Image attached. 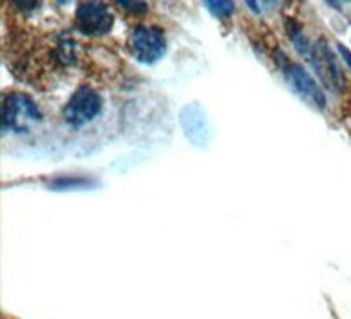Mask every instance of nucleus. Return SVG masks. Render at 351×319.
Instances as JSON below:
<instances>
[{"label":"nucleus","mask_w":351,"mask_h":319,"mask_svg":"<svg viewBox=\"0 0 351 319\" xmlns=\"http://www.w3.org/2000/svg\"><path fill=\"white\" fill-rule=\"evenodd\" d=\"M337 49H339L341 56H343V58H344V62H346V64H348V67L351 68V51H350V49L344 48L343 44H337Z\"/></svg>","instance_id":"10"},{"label":"nucleus","mask_w":351,"mask_h":319,"mask_svg":"<svg viewBox=\"0 0 351 319\" xmlns=\"http://www.w3.org/2000/svg\"><path fill=\"white\" fill-rule=\"evenodd\" d=\"M118 5H120V8H123L125 11H128V12H144L146 11V4H141V2H125V0H120V2H118Z\"/></svg>","instance_id":"8"},{"label":"nucleus","mask_w":351,"mask_h":319,"mask_svg":"<svg viewBox=\"0 0 351 319\" xmlns=\"http://www.w3.org/2000/svg\"><path fill=\"white\" fill-rule=\"evenodd\" d=\"M306 58L311 62L313 68L327 88H330L332 92H341L344 88L346 81H344L343 71H341L337 58L325 40H318V42L311 44Z\"/></svg>","instance_id":"5"},{"label":"nucleus","mask_w":351,"mask_h":319,"mask_svg":"<svg viewBox=\"0 0 351 319\" xmlns=\"http://www.w3.org/2000/svg\"><path fill=\"white\" fill-rule=\"evenodd\" d=\"M43 121V112L25 93H9L2 102V128L16 133H27L30 127Z\"/></svg>","instance_id":"1"},{"label":"nucleus","mask_w":351,"mask_h":319,"mask_svg":"<svg viewBox=\"0 0 351 319\" xmlns=\"http://www.w3.org/2000/svg\"><path fill=\"white\" fill-rule=\"evenodd\" d=\"M102 111V99L90 86H80L72 93L64 107V120L67 125L80 128L93 121Z\"/></svg>","instance_id":"4"},{"label":"nucleus","mask_w":351,"mask_h":319,"mask_svg":"<svg viewBox=\"0 0 351 319\" xmlns=\"http://www.w3.org/2000/svg\"><path fill=\"white\" fill-rule=\"evenodd\" d=\"M130 48L141 64H156L167 53V39L162 28L139 25L130 36Z\"/></svg>","instance_id":"3"},{"label":"nucleus","mask_w":351,"mask_h":319,"mask_svg":"<svg viewBox=\"0 0 351 319\" xmlns=\"http://www.w3.org/2000/svg\"><path fill=\"white\" fill-rule=\"evenodd\" d=\"M206 8H208L209 12H213L215 16L227 18L234 12L236 5H234V2H219L218 0V2H206Z\"/></svg>","instance_id":"7"},{"label":"nucleus","mask_w":351,"mask_h":319,"mask_svg":"<svg viewBox=\"0 0 351 319\" xmlns=\"http://www.w3.org/2000/svg\"><path fill=\"white\" fill-rule=\"evenodd\" d=\"M114 16L102 2H83L76 9V28L86 36H104L112 28Z\"/></svg>","instance_id":"6"},{"label":"nucleus","mask_w":351,"mask_h":319,"mask_svg":"<svg viewBox=\"0 0 351 319\" xmlns=\"http://www.w3.org/2000/svg\"><path fill=\"white\" fill-rule=\"evenodd\" d=\"M86 183V179H77V177H72V179H56L55 188H74V186H83Z\"/></svg>","instance_id":"9"},{"label":"nucleus","mask_w":351,"mask_h":319,"mask_svg":"<svg viewBox=\"0 0 351 319\" xmlns=\"http://www.w3.org/2000/svg\"><path fill=\"white\" fill-rule=\"evenodd\" d=\"M274 60L276 64L280 65L281 72L285 74L290 84L293 88L297 90L299 93H302L307 100H311L313 104L316 107L324 109L325 107V93L324 90L319 88V84L316 83L315 79L311 77V74L306 71L300 64H295V62H291L287 55H285L281 49H276L274 51Z\"/></svg>","instance_id":"2"}]
</instances>
